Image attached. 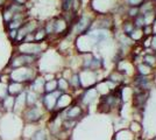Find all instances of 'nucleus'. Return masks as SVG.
Masks as SVG:
<instances>
[{"mask_svg": "<svg viewBox=\"0 0 156 140\" xmlns=\"http://www.w3.org/2000/svg\"><path fill=\"white\" fill-rule=\"evenodd\" d=\"M94 16H96V13L92 11L91 8H90V12H87V11L79 12L77 19L70 26L69 34L72 35L73 38H76L78 35L86 34L91 28V23L94 19Z\"/></svg>", "mask_w": 156, "mask_h": 140, "instance_id": "f257e3e1", "label": "nucleus"}, {"mask_svg": "<svg viewBox=\"0 0 156 140\" xmlns=\"http://www.w3.org/2000/svg\"><path fill=\"white\" fill-rule=\"evenodd\" d=\"M8 78L12 82H19L23 84H29L37 75H39V69L36 66H27V67L16 68L8 71Z\"/></svg>", "mask_w": 156, "mask_h": 140, "instance_id": "f03ea898", "label": "nucleus"}, {"mask_svg": "<svg viewBox=\"0 0 156 140\" xmlns=\"http://www.w3.org/2000/svg\"><path fill=\"white\" fill-rule=\"evenodd\" d=\"M48 116L50 114L44 110L42 104L39 103L33 106H27L19 117H21L23 124H39L40 125Z\"/></svg>", "mask_w": 156, "mask_h": 140, "instance_id": "7ed1b4c3", "label": "nucleus"}, {"mask_svg": "<svg viewBox=\"0 0 156 140\" xmlns=\"http://www.w3.org/2000/svg\"><path fill=\"white\" fill-rule=\"evenodd\" d=\"M121 105H122V100L120 97L119 90L108 93V95H105L98 100V110L104 113H110L115 110H119Z\"/></svg>", "mask_w": 156, "mask_h": 140, "instance_id": "20e7f679", "label": "nucleus"}, {"mask_svg": "<svg viewBox=\"0 0 156 140\" xmlns=\"http://www.w3.org/2000/svg\"><path fill=\"white\" fill-rule=\"evenodd\" d=\"M49 48V43L44 42H21L14 46V52L20 54H28L40 57Z\"/></svg>", "mask_w": 156, "mask_h": 140, "instance_id": "39448f33", "label": "nucleus"}, {"mask_svg": "<svg viewBox=\"0 0 156 140\" xmlns=\"http://www.w3.org/2000/svg\"><path fill=\"white\" fill-rule=\"evenodd\" d=\"M37 61H39V57H36V56L13 52L11 59H9V62L7 63V69L12 70V69H16V68L27 67V66H37ZM9 70H7L5 73H8Z\"/></svg>", "mask_w": 156, "mask_h": 140, "instance_id": "423d86ee", "label": "nucleus"}, {"mask_svg": "<svg viewBox=\"0 0 156 140\" xmlns=\"http://www.w3.org/2000/svg\"><path fill=\"white\" fill-rule=\"evenodd\" d=\"M101 71L103 70H100V71H92V70L80 69L78 71V75H79L82 89H87V88L94 87L99 81L104 80V77L100 75Z\"/></svg>", "mask_w": 156, "mask_h": 140, "instance_id": "0eeeda50", "label": "nucleus"}, {"mask_svg": "<svg viewBox=\"0 0 156 140\" xmlns=\"http://www.w3.org/2000/svg\"><path fill=\"white\" fill-rule=\"evenodd\" d=\"M86 109L83 107L77 100L73 102L69 107H66L62 112H58L61 118L63 120H75V121H79L85 116Z\"/></svg>", "mask_w": 156, "mask_h": 140, "instance_id": "6e6552de", "label": "nucleus"}, {"mask_svg": "<svg viewBox=\"0 0 156 140\" xmlns=\"http://www.w3.org/2000/svg\"><path fill=\"white\" fill-rule=\"evenodd\" d=\"M103 29V31H113L114 29V19L112 14H96L91 23L90 31Z\"/></svg>", "mask_w": 156, "mask_h": 140, "instance_id": "1a4fd4ad", "label": "nucleus"}, {"mask_svg": "<svg viewBox=\"0 0 156 140\" xmlns=\"http://www.w3.org/2000/svg\"><path fill=\"white\" fill-rule=\"evenodd\" d=\"M59 92L58 90L54 91V92H48V93H42L41 95V104L42 106L44 107L47 112L49 114H51L55 112V107H56V103H57V99H58Z\"/></svg>", "mask_w": 156, "mask_h": 140, "instance_id": "9d476101", "label": "nucleus"}, {"mask_svg": "<svg viewBox=\"0 0 156 140\" xmlns=\"http://www.w3.org/2000/svg\"><path fill=\"white\" fill-rule=\"evenodd\" d=\"M115 68L119 73H121L125 77H128V78H133V76L136 74L135 70V64L133 63V61L129 60L128 57H125L118 62L115 64Z\"/></svg>", "mask_w": 156, "mask_h": 140, "instance_id": "9b49d317", "label": "nucleus"}, {"mask_svg": "<svg viewBox=\"0 0 156 140\" xmlns=\"http://www.w3.org/2000/svg\"><path fill=\"white\" fill-rule=\"evenodd\" d=\"M73 102H76V98L71 92H61L58 99H57V103H56L55 112H62L66 107L70 106Z\"/></svg>", "mask_w": 156, "mask_h": 140, "instance_id": "f8f14e48", "label": "nucleus"}, {"mask_svg": "<svg viewBox=\"0 0 156 140\" xmlns=\"http://www.w3.org/2000/svg\"><path fill=\"white\" fill-rule=\"evenodd\" d=\"M82 1L80 0H59V8L61 12H75L79 13L82 9Z\"/></svg>", "mask_w": 156, "mask_h": 140, "instance_id": "ddd939ff", "label": "nucleus"}, {"mask_svg": "<svg viewBox=\"0 0 156 140\" xmlns=\"http://www.w3.org/2000/svg\"><path fill=\"white\" fill-rule=\"evenodd\" d=\"M148 91H133V106L136 110H141L148 99Z\"/></svg>", "mask_w": 156, "mask_h": 140, "instance_id": "4468645a", "label": "nucleus"}, {"mask_svg": "<svg viewBox=\"0 0 156 140\" xmlns=\"http://www.w3.org/2000/svg\"><path fill=\"white\" fill-rule=\"evenodd\" d=\"M26 107V91H23V92H21L18 96H15V98H14L13 113H15L16 116H20Z\"/></svg>", "mask_w": 156, "mask_h": 140, "instance_id": "2eb2a0df", "label": "nucleus"}, {"mask_svg": "<svg viewBox=\"0 0 156 140\" xmlns=\"http://www.w3.org/2000/svg\"><path fill=\"white\" fill-rule=\"evenodd\" d=\"M44 83H46V81L43 78L42 74H39V75L28 84L27 88L33 90V91H35V92L40 93V95H42V93L44 92Z\"/></svg>", "mask_w": 156, "mask_h": 140, "instance_id": "dca6fc26", "label": "nucleus"}, {"mask_svg": "<svg viewBox=\"0 0 156 140\" xmlns=\"http://www.w3.org/2000/svg\"><path fill=\"white\" fill-rule=\"evenodd\" d=\"M27 84H23V83H19V82H12L9 81L8 84H7V89H8V95L9 96H18L21 92L26 91L27 90Z\"/></svg>", "mask_w": 156, "mask_h": 140, "instance_id": "f3484780", "label": "nucleus"}, {"mask_svg": "<svg viewBox=\"0 0 156 140\" xmlns=\"http://www.w3.org/2000/svg\"><path fill=\"white\" fill-rule=\"evenodd\" d=\"M29 140H55V139L51 137V134L49 133V131H48L47 127L39 126L36 128V131L34 132V134L30 137Z\"/></svg>", "mask_w": 156, "mask_h": 140, "instance_id": "a211bd4d", "label": "nucleus"}, {"mask_svg": "<svg viewBox=\"0 0 156 140\" xmlns=\"http://www.w3.org/2000/svg\"><path fill=\"white\" fill-rule=\"evenodd\" d=\"M113 140H136V137L130 132L128 128L117 130L115 134L113 135Z\"/></svg>", "mask_w": 156, "mask_h": 140, "instance_id": "6ab92c4d", "label": "nucleus"}, {"mask_svg": "<svg viewBox=\"0 0 156 140\" xmlns=\"http://www.w3.org/2000/svg\"><path fill=\"white\" fill-rule=\"evenodd\" d=\"M40 100H41V95L27 88V90H26V105L27 106H33V105H35V104H39V103H41Z\"/></svg>", "mask_w": 156, "mask_h": 140, "instance_id": "aec40b11", "label": "nucleus"}, {"mask_svg": "<svg viewBox=\"0 0 156 140\" xmlns=\"http://www.w3.org/2000/svg\"><path fill=\"white\" fill-rule=\"evenodd\" d=\"M119 29L121 31V33H124L125 35L129 36L130 34L133 33V31L135 29V26L133 23V20H130V19H124V20L121 21L120 26H119Z\"/></svg>", "mask_w": 156, "mask_h": 140, "instance_id": "412c9836", "label": "nucleus"}, {"mask_svg": "<svg viewBox=\"0 0 156 140\" xmlns=\"http://www.w3.org/2000/svg\"><path fill=\"white\" fill-rule=\"evenodd\" d=\"M135 70H136L137 75H142V76H153L154 75V69L143 62L135 64Z\"/></svg>", "mask_w": 156, "mask_h": 140, "instance_id": "4be33fe9", "label": "nucleus"}, {"mask_svg": "<svg viewBox=\"0 0 156 140\" xmlns=\"http://www.w3.org/2000/svg\"><path fill=\"white\" fill-rule=\"evenodd\" d=\"M14 96H7L6 98L1 100V106H2V111L4 113H13V109H14Z\"/></svg>", "mask_w": 156, "mask_h": 140, "instance_id": "5701e85b", "label": "nucleus"}, {"mask_svg": "<svg viewBox=\"0 0 156 140\" xmlns=\"http://www.w3.org/2000/svg\"><path fill=\"white\" fill-rule=\"evenodd\" d=\"M156 9V1L155 0H143V2L139 6L140 14H144L150 11Z\"/></svg>", "mask_w": 156, "mask_h": 140, "instance_id": "b1692460", "label": "nucleus"}, {"mask_svg": "<svg viewBox=\"0 0 156 140\" xmlns=\"http://www.w3.org/2000/svg\"><path fill=\"white\" fill-rule=\"evenodd\" d=\"M142 62L146 63L147 66H149L150 68H153L154 70H156V54L155 53H143L142 55Z\"/></svg>", "mask_w": 156, "mask_h": 140, "instance_id": "393cba45", "label": "nucleus"}, {"mask_svg": "<svg viewBox=\"0 0 156 140\" xmlns=\"http://www.w3.org/2000/svg\"><path fill=\"white\" fill-rule=\"evenodd\" d=\"M47 39H48V36H47L46 29H44V27H43V23H42V25L34 32V41H35V42H44V41H47Z\"/></svg>", "mask_w": 156, "mask_h": 140, "instance_id": "a878e982", "label": "nucleus"}, {"mask_svg": "<svg viewBox=\"0 0 156 140\" xmlns=\"http://www.w3.org/2000/svg\"><path fill=\"white\" fill-rule=\"evenodd\" d=\"M57 90L59 92H71L68 80H65L64 77L59 75H57Z\"/></svg>", "mask_w": 156, "mask_h": 140, "instance_id": "bb28decb", "label": "nucleus"}, {"mask_svg": "<svg viewBox=\"0 0 156 140\" xmlns=\"http://www.w3.org/2000/svg\"><path fill=\"white\" fill-rule=\"evenodd\" d=\"M128 130H129L130 132L134 134L135 137H139L140 134L142 133L143 127L139 120H132L129 124H128Z\"/></svg>", "mask_w": 156, "mask_h": 140, "instance_id": "cd10ccee", "label": "nucleus"}, {"mask_svg": "<svg viewBox=\"0 0 156 140\" xmlns=\"http://www.w3.org/2000/svg\"><path fill=\"white\" fill-rule=\"evenodd\" d=\"M130 40L133 41L134 43H140L141 41L143 40V32H142V28H135L133 31V33L129 35Z\"/></svg>", "mask_w": 156, "mask_h": 140, "instance_id": "c85d7f7f", "label": "nucleus"}, {"mask_svg": "<svg viewBox=\"0 0 156 140\" xmlns=\"http://www.w3.org/2000/svg\"><path fill=\"white\" fill-rule=\"evenodd\" d=\"M143 15V20H144V26L148 25V26H153V23L156 21V9L155 11H150L147 13L142 14Z\"/></svg>", "mask_w": 156, "mask_h": 140, "instance_id": "c756f323", "label": "nucleus"}, {"mask_svg": "<svg viewBox=\"0 0 156 140\" xmlns=\"http://www.w3.org/2000/svg\"><path fill=\"white\" fill-rule=\"evenodd\" d=\"M140 14L139 11V7H126V11H125V19H130L133 20L136 15Z\"/></svg>", "mask_w": 156, "mask_h": 140, "instance_id": "7c9ffc66", "label": "nucleus"}, {"mask_svg": "<svg viewBox=\"0 0 156 140\" xmlns=\"http://www.w3.org/2000/svg\"><path fill=\"white\" fill-rule=\"evenodd\" d=\"M56 90H57V78L51 81H46V83H44V92L43 93L54 92Z\"/></svg>", "mask_w": 156, "mask_h": 140, "instance_id": "2f4dec72", "label": "nucleus"}, {"mask_svg": "<svg viewBox=\"0 0 156 140\" xmlns=\"http://www.w3.org/2000/svg\"><path fill=\"white\" fill-rule=\"evenodd\" d=\"M119 2L126 7H139L143 2V0H120Z\"/></svg>", "mask_w": 156, "mask_h": 140, "instance_id": "473e14b6", "label": "nucleus"}, {"mask_svg": "<svg viewBox=\"0 0 156 140\" xmlns=\"http://www.w3.org/2000/svg\"><path fill=\"white\" fill-rule=\"evenodd\" d=\"M7 82H2L0 81V100H2L4 98H6L8 96V89H7Z\"/></svg>", "mask_w": 156, "mask_h": 140, "instance_id": "72a5a7b5", "label": "nucleus"}, {"mask_svg": "<svg viewBox=\"0 0 156 140\" xmlns=\"http://www.w3.org/2000/svg\"><path fill=\"white\" fill-rule=\"evenodd\" d=\"M133 23H134L135 28H143V27H144V20H143L142 14L136 15V16L133 19Z\"/></svg>", "mask_w": 156, "mask_h": 140, "instance_id": "f704fd0d", "label": "nucleus"}, {"mask_svg": "<svg viewBox=\"0 0 156 140\" xmlns=\"http://www.w3.org/2000/svg\"><path fill=\"white\" fill-rule=\"evenodd\" d=\"M6 33H7V36H8V39L11 42H15L16 40V35H18V29H6Z\"/></svg>", "mask_w": 156, "mask_h": 140, "instance_id": "c9c22d12", "label": "nucleus"}, {"mask_svg": "<svg viewBox=\"0 0 156 140\" xmlns=\"http://www.w3.org/2000/svg\"><path fill=\"white\" fill-rule=\"evenodd\" d=\"M142 32H143V36H151L154 34V29H153V26H146L142 28Z\"/></svg>", "mask_w": 156, "mask_h": 140, "instance_id": "e433bc0d", "label": "nucleus"}, {"mask_svg": "<svg viewBox=\"0 0 156 140\" xmlns=\"http://www.w3.org/2000/svg\"><path fill=\"white\" fill-rule=\"evenodd\" d=\"M150 49L156 54V34L151 35V39H150Z\"/></svg>", "mask_w": 156, "mask_h": 140, "instance_id": "4c0bfd02", "label": "nucleus"}, {"mask_svg": "<svg viewBox=\"0 0 156 140\" xmlns=\"http://www.w3.org/2000/svg\"><path fill=\"white\" fill-rule=\"evenodd\" d=\"M7 2H8V0H0V11H1L4 7L6 6Z\"/></svg>", "mask_w": 156, "mask_h": 140, "instance_id": "58836bf2", "label": "nucleus"}, {"mask_svg": "<svg viewBox=\"0 0 156 140\" xmlns=\"http://www.w3.org/2000/svg\"><path fill=\"white\" fill-rule=\"evenodd\" d=\"M151 140H156V137H154V138H153Z\"/></svg>", "mask_w": 156, "mask_h": 140, "instance_id": "ea45409f", "label": "nucleus"}, {"mask_svg": "<svg viewBox=\"0 0 156 140\" xmlns=\"http://www.w3.org/2000/svg\"><path fill=\"white\" fill-rule=\"evenodd\" d=\"M0 140H2V137H1V135H0Z\"/></svg>", "mask_w": 156, "mask_h": 140, "instance_id": "a19ab883", "label": "nucleus"}, {"mask_svg": "<svg viewBox=\"0 0 156 140\" xmlns=\"http://www.w3.org/2000/svg\"><path fill=\"white\" fill-rule=\"evenodd\" d=\"M21 140H29V139H21Z\"/></svg>", "mask_w": 156, "mask_h": 140, "instance_id": "79ce46f5", "label": "nucleus"}, {"mask_svg": "<svg viewBox=\"0 0 156 140\" xmlns=\"http://www.w3.org/2000/svg\"><path fill=\"white\" fill-rule=\"evenodd\" d=\"M8 1H13V0H8Z\"/></svg>", "mask_w": 156, "mask_h": 140, "instance_id": "37998d69", "label": "nucleus"}]
</instances>
